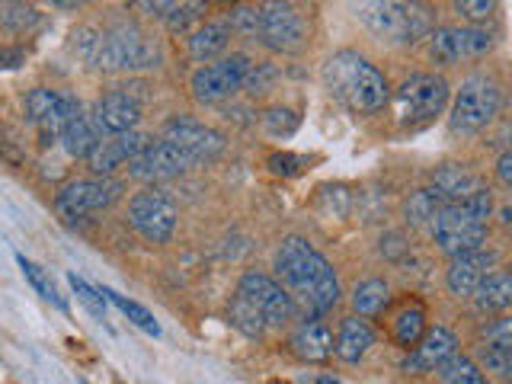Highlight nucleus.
<instances>
[{
	"label": "nucleus",
	"mask_w": 512,
	"mask_h": 384,
	"mask_svg": "<svg viewBox=\"0 0 512 384\" xmlns=\"http://www.w3.org/2000/svg\"><path fill=\"white\" fill-rule=\"evenodd\" d=\"M276 276L285 292L314 314H324L340 301V279H336L333 266L304 237L282 240L276 253Z\"/></svg>",
	"instance_id": "obj_1"
},
{
	"label": "nucleus",
	"mask_w": 512,
	"mask_h": 384,
	"mask_svg": "<svg viewBox=\"0 0 512 384\" xmlns=\"http://www.w3.org/2000/svg\"><path fill=\"white\" fill-rule=\"evenodd\" d=\"M493 215V196L487 189H477L474 196L461 202H448L439 208V215L432 218V240L436 247L452 260V256L480 250L487 240V224Z\"/></svg>",
	"instance_id": "obj_2"
},
{
	"label": "nucleus",
	"mask_w": 512,
	"mask_h": 384,
	"mask_svg": "<svg viewBox=\"0 0 512 384\" xmlns=\"http://www.w3.org/2000/svg\"><path fill=\"white\" fill-rule=\"evenodd\" d=\"M324 80L336 100H343L352 112H378L388 103V80L375 68L372 61H365L359 52H336L324 64Z\"/></svg>",
	"instance_id": "obj_3"
},
{
	"label": "nucleus",
	"mask_w": 512,
	"mask_h": 384,
	"mask_svg": "<svg viewBox=\"0 0 512 384\" xmlns=\"http://www.w3.org/2000/svg\"><path fill=\"white\" fill-rule=\"evenodd\" d=\"M87 61L100 71H148L160 64V48L135 26H112L93 39Z\"/></svg>",
	"instance_id": "obj_4"
},
{
	"label": "nucleus",
	"mask_w": 512,
	"mask_h": 384,
	"mask_svg": "<svg viewBox=\"0 0 512 384\" xmlns=\"http://www.w3.org/2000/svg\"><path fill=\"white\" fill-rule=\"evenodd\" d=\"M496 112H500V87H496V80L487 74H471L455 93L448 125L458 135H474L496 119Z\"/></svg>",
	"instance_id": "obj_5"
},
{
	"label": "nucleus",
	"mask_w": 512,
	"mask_h": 384,
	"mask_svg": "<svg viewBox=\"0 0 512 384\" xmlns=\"http://www.w3.org/2000/svg\"><path fill=\"white\" fill-rule=\"evenodd\" d=\"M362 23L388 42H416L432 36V16L420 4H362Z\"/></svg>",
	"instance_id": "obj_6"
},
{
	"label": "nucleus",
	"mask_w": 512,
	"mask_h": 384,
	"mask_svg": "<svg viewBox=\"0 0 512 384\" xmlns=\"http://www.w3.org/2000/svg\"><path fill=\"white\" fill-rule=\"evenodd\" d=\"M448 103V84L439 74H410L394 93V112L400 125H420L436 119Z\"/></svg>",
	"instance_id": "obj_7"
},
{
	"label": "nucleus",
	"mask_w": 512,
	"mask_h": 384,
	"mask_svg": "<svg viewBox=\"0 0 512 384\" xmlns=\"http://www.w3.org/2000/svg\"><path fill=\"white\" fill-rule=\"evenodd\" d=\"M176 218H180V208L164 189L151 186L128 202V224L151 244H167L176 231Z\"/></svg>",
	"instance_id": "obj_8"
},
{
	"label": "nucleus",
	"mask_w": 512,
	"mask_h": 384,
	"mask_svg": "<svg viewBox=\"0 0 512 384\" xmlns=\"http://www.w3.org/2000/svg\"><path fill=\"white\" fill-rule=\"evenodd\" d=\"M122 196V183L112 176H87V180H71L58 189L55 208L64 221H77L90 212H103V208L116 205Z\"/></svg>",
	"instance_id": "obj_9"
},
{
	"label": "nucleus",
	"mask_w": 512,
	"mask_h": 384,
	"mask_svg": "<svg viewBox=\"0 0 512 384\" xmlns=\"http://www.w3.org/2000/svg\"><path fill=\"white\" fill-rule=\"evenodd\" d=\"M234 298L247 301L250 308L266 320V327H282L295 317V298L272 276H263V272H247V276L237 282Z\"/></svg>",
	"instance_id": "obj_10"
},
{
	"label": "nucleus",
	"mask_w": 512,
	"mask_h": 384,
	"mask_svg": "<svg viewBox=\"0 0 512 384\" xmlns=\"http://www.w3.org/2000/svg\"><path fill=\"white\" fill-rule=\"evenodd\" d=\"M250 58L247 55H228L215 64H205L196 74H192V96L199 103H221L234 96L244 87L247 71H250Z\"/></svg>",
	"instance_id": "obj_11"
},
{
	"label": "nucleus",
	"mask_w": 512,
	"mask_h": 384,
	"mask_svg": "<svg viewBox=\"0 0 512 384\" xmlns=\"http://www.w3.org/2000/svg\"><path fill=\"white\" fill-rule=\"evenodd\" d=\"M490 48H493V36L477 26H439L429 36V55L436 64L484 58Z\"/></svg>",
	"instance_id": "obj_12"
},
{
	"label": "nucleus",
	"mask_w": 512,
	"mask_h": 384,
	"mask_svg": "<svg viewBox=\"0 0 512 384\" xmlns=\"http://www.w3.org/2000/svg\"><path fill=\"white\" fill-rule=\"evenodd\" d=\"M26 116L42 135H55L58 138L77 116H84V109H80L77 96H71V93H58V90L39 87V90H32L26 96Z\"/></svg>",
	"instance_id": "obj_13"
},
{
	"label": "nucleus",
	"mask_w": 512,
	"mask_h": 384,
	"mask_svg": "<svg viewBox=\"0 0 512 384\" xmlns=\"http://www.w3.org/2000/svg\"><path fill=\"white\" fill-rule=\"evenodd\" d=\"M308 36L304 16L292 4H263L260 7V39L272 52H298Z\"/></svg>",
	"instance_id": "obj_14"
},
{
	"label": "nucleus",
	"mask_w": 512,
	"mask_h": 384,
	"mask_svg": "<svg viewBox=\"0 0 512 384\" xmlns=\"http://www.w3.org/2000/svg\"><path fill=\"white\" fill-rule=\"evenodd\" d=\"M192 167H196V160L186 157L180 148H173L170 141L157 138L148 141V148L128 164V173L141 183H160V180H173V176H180Z\"/></svg>",
	"instance_id": "obj_15"
},
{
	"label": "nucleus",
	"mask_w": 512,
	"mask_h": 384,
	"mask_svg": "<svg viewBox=\"0 0 512 384\" xmlns=\"http://www.w3.org/2000/svg\"><path fill=\"white\" fill-rule=\"evenodd\" d=\"M164 141H170L173 148H180L186 157L196 160V167L205 164V160H215L221 151H224V138L215 132V128H208L196 119H170L164 125V135H160Z\"/></svg>",
	"instance_id": "obj_16"
},
{
	"label": "nucleus",
	"mask_w": 512,
	"mask_h": 384,
	"mask_svg": "<svg viewBox=\"0 0 512 384\" xmlns=\"http://www.w3.org/2000/svg\"><path fill=\"white\" fill-rule=\"evenodd\" d=\"M493 263H496V253L487 250V247L452 256V260H448V269H445L448 292H452L455 298H474L477 285L490 276L487 269H493Z\"/></svg>",
	"instance_id": "obj_17"
},
{
	"label": "nucleus",
	"mask_w": 512,
	"mask_h": 384,
	"mask_svg": "<svg viewBox=\"0 0 512 384\" xmlns=\"http://www.w3.org/2000/svg\"><path fill=\"white\" fill-rule=\"evenodd\" d=\"M148 148V138L141 132H125V135H106L96 141V148L87 157V167L93 176H109L116 167L132 164V160Z\"/></svg>",
	"instance_id": "obj_18"
},
{
	"label": "nucleus",
	"mask_w": 512,
	"mask_h": 384,
	"mask_svg": "<svg viewBox=\"0 0 512 384\" xmlns=\"http://www.w3.org/2000/svg\"><path fill=\"white\" fill-rule=\"evenodd\" d=\"M455 346H458L455 333L448 330V327H442V324H436L432 330H426V333H423V340L407 352V359L400 362V368H404V372H410V375L436 372V368H439L445 359H452V356H455Z\"/></svg>",
	"instance_id": "obj_19"
},
{
	"label": "nucleus",
	"mask_w": 512,
	"mask_h": 384,
	"mask_svg": "<svg viewBox=\"0 0 512 384\" xmlns=\"http://www.w3.org/2000/svg\"><path fill=\"white\" fill-rule=\"evenodd\" d=\"M138 119H141V103L135 100L132 93H125V90L106 93L103 100L96 103V109H93V125H96V132H103V135L135 132Z\"/></svg>",
	"instance_id": "obj_20"
},
{
	"label": "nucleus",
	"mask_w": 512,
	"mask_h": 384,
	"mask_svg": "<svg viewBox=\"0 0 512 384\" xmlns=\"http://www.w3.org/2000/svg\"><path fill=\"white\" fill-rule=\"evenodd\" d=\"M288 346H292V352L304 362H327L336 352L333 333L320 324V320H304V324H298Z\"/></svg>",
	"instance_id": "obj_21"
},
{
	"label": "nucleus",
	"mask_w": 512,
	"mask_h": 384,
	"mask_svg": "<svg viewBox=\"0 0 512 384\" xmlns=\"http://www.w3.org/2000/svg\"><path fill=\"white\" fill-rule=\"evenodd\" d=\"M228 39H231V23L228 20H212V23L199 26L189 36V55L196 61H202V64H215V61H221L224 48H228Z\"/></svg>",
	"instance_id": "obj_22"
},
{
	"label": "nucleus",
	"mask_w": 512,
	"mask_h": 384,
	"mask_svg": "<svg viewBox=\"0 0 512 384\" xmlns=\"http://www.w3.org/2000/svg\"><path fill=\"white\" fill-rule=\"evenodd\" d=\"M432 189H436L442 202L448 205V202H461L474 196L480 189V180H477V173H471L464 164H445L432 173Z\"/></svg>",
	"instance_id": "obj_23"
},
{
	"label": "nucleus",
	"mask_w": 512,
	"mask_h": 384,
	"mask_svg": "<svg viewBox=\"0 0 512 384\" xmlns=\"http://www.w3.org/2000/svg\"><path fill=\"white\" fill-rule=\"evenodd\" d=\"M375 346V330L362 317H346L336 333V356L343 362H359Z\"/></svg>",
	"instance_id": "obj_24"
},
{
	"label": "nucleus",
	"mask_w": 512,
	"mask_h": 384,
	"mask_svg": "<svg viewBox=\"0 0 512 384\" xmlns=\"http://www.w3.org/2000/svg\"><path fill=\"white\" fill-rule=\"evenodd\" d=\"M391 333H394V340L404 349H413L416 343H420L423 333H426V311H423V304H416V301L400 304L394 320H391Z\"/></svg>",
	"instance_id": "obj_25"
},
{
	"label": "nucleus",
	"mask_w": 512,
	"mask_h": 384,
	"mask_svg": "<svg viewBox=\"0 0 512 384\" xmlns=\"http://www.w3.org/2000/svg\"><path fill=\"white\" fill-rule=\"evenodd\" d=\"M474 301L480 311H506L512 308V276L509 272H490V276L477 285Z\"/></svg>",
	"instance_id": "obj_26"
},
{
	"label": "nucleus",
	"mask_w": 512,
	"mask_h": 384,
	"mask_svg": "<svg viewBox=\"0 0 512 384\" xmlns=\"http://www.w3.org/2000/svg\"><path fill=\"white\" fill-rule=\"evenodd\" d=\"M391 301V288L384 279H365L352 288V308L359 317H378Z\"/></svg>",
	"instance_id": "obj_27"
},
{
	"label": "nucleus",
	"mask_w": 512,
	"mask_h": 384,
	"mask_svg": "<svg viewBox=\"0 0 512 384\" xmlns=\"http://www.w3.org/2000/svg\"><path fill=\"white\" fill-rule=\"evenodd\" d=\"M58 138H61L64 151H68L71 157H90V151L96 148V141H100V132H96L93 119L77 116Z\"/></svg>",
	"instance_id": "obj_28"
},
{
	"label": "nucleus",
	"mask_w": 512,
	"mask_h": 384,
	"mask_svg": "<svg viewBox=\"0 0 512 384\" xmlns=\"http://www.w3.org/2000/svg\"><path fill=\"white\" fill-rule=\"evenodd\" d=\"M16 263H20V269H23V276H26V282L36 288V295H42V301H48V304H55L58 311H68V301H64V295H58V288H55V282H52V276L39 266V263H32V260H26L23 253H16Z\"/></svg>",
	"instance_id": "obj_29"
},
{
	"label": "nucleus",
	"mask_w": 512,
	"mask_h": 384,
	"mask_svg": "<svg viewBox=\"0 0 512 384\" xmlns=\"http://www.w3.org/2000/svg\"><path fill=\"white\" fill-rule=\"evenodd\" d=\"M436 375L442 384H490L487 375L480 372V365L468 356H458V352L436 368Z\"/></svg>",
	"instance_id": "obj_30"
},
{
	"label": "nucleus",
	"mask_w": 512,
	"mask_h": 384,
	"mask_svg": "<svg viewBox=\"0 0 512 384\" xmlns=\"http://www.w3.org/2000/svg\"><path fill=\"white\" fill-rule=\"evenodd\" d=\"M100 292H103V298H106V301L116 304V308H119V311H122L128 320H132L135 327H141L144 333H151V336H160V324L154 320V314H151L148 308H144V304H138V301H128L125 295L112 292V288H100Z\"/></svg>",
	"instance_id": "obj_31"
},
{
	"label": "nucleus",
	"mask_w": 512,
	"mask_h": 384,
	"mask_svg": "<svg viewBox=\"0 0 512 384\" xmlns=\"http://www.w3.org/2000/svg\"><path fill=\"white\" fill-rule=\"evenodd\" d=\"M442 205H445L442 196L429 186V189L413 192V196L407 199V205H404V215H407L410 224H432V218L439 215Z\"/></svg>",
	"instance_id": "obj_32"
},
{
	"label": "nucleus",
	"mask_w": 512,
	"mask_h": 384,
	"mask_svg": "<svg viewBox=\"0 0 512 384\" xmlns=\"http://www.w3.org/2000/svg\"><path fill=\"white\" fill-rule=\"evenodd\" d=\"M68 282H71V288H74L77 301L84 304V308L90 311V317H96V320H106V298H103L100 288H93L87 279H80L77 272H71Z\"/></svg>",
	"instance_id": "obj_33"
},
{
	"label": "nucleus",
	"mask_w": 512,
	"mask_h": 384,
	"mask_svg": "<svg viewBox=\"0 0 512 384\" xmlns=\"http://www.w3.org/2000/svg\"><path fill=\"white\" fill-rule=\"evenodd\" d=\"M228 317H231V324L240 330V333H247V336H260L266 327V320L256 314L247 301H240V298H231V308H228Z\"/></svg>",
	"instance_id": "obj_34"
},
{
	"label": "nucleus",
	"mask_w": 512,
	"mask_h": 384,
	"mask_svg": "<svg viewBox=\"0 0 512 384\" xmlns=\"http://www.w3.org/2000/svg\"><path fill=\"white\" fill-rule=\"evenodd\" d=\"M0 23H4L10 32H26L39 23V10L29 4H4L0 7Z\"/></svg>",
	"instance_id": "obj_35"
},
{
	"label": "nucleus",
	"mask_w": 512,
	"mask_h": 384,
	"mask_svg": "<svg viewBox=\"0 0 512 384\" xmlns=\"http://www.w3.org/2000/svg\"><path fill=\"white\" fill-rule=\"evenodd\" d=\"M295 128H298V116H295L292 109H285V106L269 109L266 116H263V132L272 135V138H288V135H295Z\"/></svg>",
	"instance_id": "obj_36"
},
{
	"label": "nucleus",
	"mask_w": 512,
	"mask_h": 384,
	"mask_svg": "<svg viewBox=\"0 0 512 384\" xmlns=\"http://www.w3.org/2000/svg\"><path fill=\"white\" fill-rule=\"evenodd\" d=\"M276 77L279 71L272 68L269 61H260V64H250V71H247V80H244V87H250L253 96H263L272 90V84H276Z\"/></svg>",
	"instance_id": "obj_37"
},
{
	"label": "nucleus",
	"mask_w": 512,
	"mask_h": 384,
	"mask_svg": "<svg viewBox=\"0 0 512 384\" xmlns=\"http://www.w3.org/2000/svg\"><path fill=\"white\" fill-rule=\"evenodd\" d=\"M228 23H231V32L237 29V32H244V36L256 39L260 36V7H234Z\"/></svg>",
	"instance_id": "obj_38"
},
{
	"label": "nucleus",
	"mask_w": 512,
	"mask_h": 384,
	"mask_svg": "<svg viewBox=\"0 0 512 384\" xmlns=\"http://www.w3.org/2000/svg\"><path fill=\"white\" fill-rule=\"evenodd\" d=\"M477 356H480V365H484L487 372H496L503 381H512V356H509V352L484 346V349L477 352Z\"/></svg>",
	"instance_id": "obj_39"
},
{
	"label": "nucleus",
	"mask_w": 512,
	"mask_h": 384,
	"mask_svg": "<svg viewBox=\"0 0 512 384\" xmlns=\"http://www.w3.org/2000/svg\"><path fill=\"white\" fill-rule=\"evenodd\" d=\"M304 167H308V157L292 154V151H279L269 157V170L276 176H298Z\"/></svg>",
	"instance_id": "obj_40"
},
{
	"label": "nucleus",
	"mask_w": 512,
	"mask_h": 384,
	"mask_svg": "<svg viewBox=\"0 0 512 384\" xmlns=\"http://www.w3.org/2000/svg\"><path fill=\"white\" fill-rule=\"evenodd\" d=\"M487 343L490 349H500L512 356V317H500L487 327Z\"/></svg>",
	"instance_id": "obj_41"
},
{
	"label": "nucleus",
	"mask_w": 512,
	"mask_h": 384,
	"mask_svg": "<svg viewBox=\"0 0 512 384\" xmlns=\"http://www.w3.org/2000/svg\"><path fill=\"white\" fill-rule=\"evenodd\" d=\"M202 10H205L202 4H173L170 13H167V26H170L173 32H186V26H189L192 20H199Z\"/></svg>",
	"instance_id": "obj_42"
},
{
	"label": "nucleus",
	"mask_w": 512,
	"mask_h": 384,
	"mask_svg": "<svg viewBox=\"0 0 512 384\" xmlns=\"http://www.w3.org/2000/svg\"><path fill=\"white\" fill-rule=\"evenodd\" d=\"M455 10L461 16H468V20H487V16L496 10V4L493 0H458Z\"/></svg>",
	"instance_id": "obj_43"
},
{
	"label": "nucleus",
	"mask_w": 512,
	"mask_h": 384,
	"mask_svg": "<svg viewBox=\"0 0 512 384\" xmlns=\"http://www.w3.org/2000/svg\"><path fill=\"white\" fill-rule=\"evenodd\" d=\"M23 48H0V68H16V64H23Z\"/></svg>",
	"instance_id": "obj_44"
},
{
	"label": "nucleus",
	"mask_w": 512,
	"mask_h": 384,
	"mask_svg": "<svg viewBox=\"0 0 512 384\" xmlns=\"http://www.w3.org/2000/svg\"><path fill=\"white\" fill-rule=\"evenodd\" d=\"M496 176L512 189V151H506L500 160H496Z\"/></svg>",
	"instance_id": "obj_45"
},
{
	"label": "nucleus",
	"mask_w": 512,
	"mask_h": 384,
	"mask_svg": "<svg viewBox=\"0 0 512 384\" xmlns=\"http://www.w3.org/2000/svg\"><path fill=\"white\" fill-rule=\"evenodd\" d=\"M314 384H340V381H336V378H327V375H324V378H314Z\"/></svg>",
	"instance_id": "obj_46"
}]
</instances>
